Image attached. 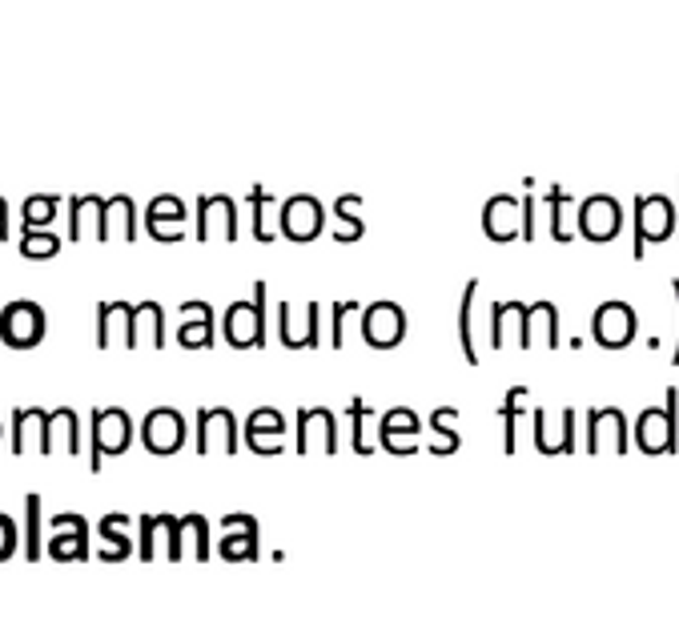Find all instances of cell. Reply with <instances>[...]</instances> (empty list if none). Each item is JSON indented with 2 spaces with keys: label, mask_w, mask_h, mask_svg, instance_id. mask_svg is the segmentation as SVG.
I'll use <instances>...</instances> for the list:
<instances>
[{
  "label": "cell",
  "mask_w": 679,
  "mask_h": 639,
  "mask_svg": "<svg viewBox=\"0 0 679 639\" xmlns=\"http://www.w3.org/2000/svg\"><path fill=\"white\" fill-rule=\"evenodd\" d=\"M679 391L671 386L667 391V402L664 407H648L643 414H639L636 422V443L639 450H648V455H671L679 443Z\"/></svg>",
  "instance_id": "cell-2"
},
{
  "label": "cell",
  "mask_w": 679,
  "mask_h": 639,
  "mask_svg": "<svg viewBox=\"0 0 679 639\" xmlns=\"http://www.w3.org/2000/svg\"><path fill=\"white\" fill-rule=\"evenodd\" d=\"M133 346H150V350H162L165 346L162 302H141V306H133Z\"/></svg>",
  "instance_id": "cell-24"
},
{
  "label": "cell",
  "mask_w": 679,
  "mask_h": 639,
  "mask_svg": "<svg viewBox=\"0 0 679 639\" xmlns=\"http://www.w3.org/2000/svg\"><path fill=\"white\" fill-rule=\"evenodd\" d=\"M407 338V310L398 302H370L362 306V342L374 350H390Z\"/></svg>",
  "instance_id": "cell-7"
},
{
  "label": "cell",
  "mask_w": 679,
  "mask_h": 639,
  "mask_svg": "<svg viewBox=\"0 0 679 639\" xmlns=\"http://www.w3.org/2000/svg\"><path fill=\"white\" fill-rule=\"evenodd\" d=\"M624 230V209L607 193H591L587 202H579V238L587 242H612L615 233Z\"/></svg>",
  "instance_id": "cell-11"
},
{
  "label": "cell",
  "mask_w": 679,
  "mask_h": 639,
  "mask_svg": "<svg viewBox=\"0 0 679 639\" xmlns=\"http://www.w3.org/2000/svg\"><path fill=\"white\" fill-rule=\"evenodd\" d=\"M56 250H61V238L53 230H25L21 233V254L28 261H49L56 258Z\"/></svg>",
  "instance_id": "cell-34"
},
{
  "label": "cell",
  "mask_w": 679,
  "mask_h": 639,
  "mask_svg": "<svg viewBox=\"0 0 679 639\" xmlns=\"http://www.w3.org/2000/svg\"><path fill=\"white\" fill-rule=\"evenodd\" d=\"M358 205H362L358 193H342L334 202V242H358L367 233V221L358 218Z\"/></svg>",
  "instance_id": "cell-28"
},
{
  "label": "cell",
  "mask_w": 679,
  "mask_h": 639,
  "mask_svg": "<svg viewBox=\"0 0 679 639\" xmlns=\"http://www.w3.org/2000/svg\"><path fill=\"white\" fill-rule=\"evenodd\" d=\"M177 342L185 350H209L214 346V306L209 302H181Z\"/></svg>",
  "instance_id": "cell-20"
},
{
  "label": "cell",
  "mask_w": 679,
  "mask_h": 639,
  "mask_svg": "<svg viewBox=\"0 0 679 639\" xmlns=\"http://www.w3.org/2000/svg\"><path fill=\"white\" fill-rule=\"evenodd\" d=\"M587 450L591 455H603V450H615L624 455L627 450V419L619 407H603L587 414Z\"/></svg>",
  "instance_id": "cell-15"
},
{
  "label": "cell",
  "mask_w": 679,
  "mask_h": 639,
  "mask_svg": "<svg viewBox=\"0 0 679 639\" xmlns=\"http://www.w3.org/2000/svg\"><path fill=\"white\" fill-rule=\"evenodd\" d=\"M133 443V422L121 407L93 410V455H89V471H101L105 455H125Z\"/></svg>",
  "instance_id": "cell-5"
},
{
  "label": "cell",
  "mask_w": 679,
  "mask_h": 639,
  "mask_svg": "<svg viewBox=\"0 0 679 639\" xmlns=\"http://www.w3.org/2000/svg\"><path fill=\"white\" fill-rule=\"evenodd\" d=\"M454 414H459L454 407H438V410H435V419H431V431H435V438H438V443H435L438 455H454V450L462 447L459 431L450 426V422H454Z\"/></svg>",
  "instance_id": "cell-36"
},
{
  "label": "cell",
  "mask_w": 679,
  "mask_h": 639,
  "mask_svg": "<svg viewBox=\"0 0 679 639\" xmlns=\"http://www.w3.org/2000/svg\"><path fill=\"white\" fill-rule=\"evenodd\" d=\"M636 322L639 318L627 302H603L595 310V318H591V338L599 346H607V350H624L636 338Z\"/></svg>",
  "instance_id": "cell-12"
},
{
  "label": "cell",
  "mask_w": 679,
  "mask_h": 639,
  "mask_svg": "<svg viewBox=\"0 0 679 639\" xmlns=\"http://www.w3.org/2000/svg\"><path fill=\"white\" fill-rule=\"evenodd\" d=\"M567 202H571L567 190H559V186H551V190H547V209H551V238H555V242H571V238H575V233L563 226V205H567Z\"/></svg>",
  "instance_id": "cell-38"
},
{
  "label": "cell",
  "mask_w": 679,
  "mask_h": 639,
  "mask_svg": "<svg viewBox=\"0 0 679 639\" xmlns=\"http://www.w3.org/2000/svg\"><path fill=\"white\" fill-rule=\"evenodd\" d=\"M117 334H121L125 350H137L133 346V306H129V302H97V350H110Z\"/></svg>",
  "instance_id": "cell-18"
},
{
  "label": "cell",
  "mask_w": 679,
  "mask_h": 639,
  "mask_svg": "<svg viewBox=\"0 0 679 639\" xmlns=\"http://www.w3.org/2000/svg\"><path fill=\"white\" fill-rule=\"evenodd\" d=\"M85 238L105 242V197L97 193L68 202V242H85Z\"/></svg>",
  "instance_id": "cell-19"
},
{
  "label": "cell",
  "mask_w": 679,
  "mask_h": 639,
  "mask_svg": "<svg viewBox=\"0 0 679 639\" xmlns=\"http://www.w3.org/2000/svg\"><path fill=\"white\" fill-rule=\"evenodd\" d=\"M346 314H362V306L358 302H334V310H330V327H334V350H342V342H346V334H342V322H346Z\"/></svg>",
  "instance_id": "cell-41"
},
{
  "label": "cell",
  "mask_w": 679,
  "mask_h": 639,
  "mask_svg": "<svg viewBox=\"0 0 679 639\" xmlns=\"http://www.w3.org/2000/svg\"><path fill=\"white\" fill-rule=\"evenodd\" d=\"M41 495H28L25 515H28V559H41Z\"/></svg>",
  "instance_id": "cell-40"
},
{
  "label": "cell",
  "mask_w": 679,
  "mask_h": 639,
  "mask_svg": "<svg viewBox=\"0 0 679 639\" xmlns=\"http://www.w3.org/2000/svg\"><path fill=\"white\" fill-rule=\"evenodd\" d=\"M125 523H129L125 515H110L105 523H101V535H105V559H121L125 551H129V539L121 535Z\"/></svg>",
  "instance_id": "cell-39"
},
{
  "label": "cell",
  "mask_w": 679,
  "mask_h": 639,
  "mask_svg": "<svg viewBox=\"0 0 679 639\" xmlns=\"http://www.w3.org/2000/svg\"><path fill=\"white\" fill-rule=\"evenodd\" d=\"M523 238L535 242V197L527 193V202H523Z\"/></svg>",
  "instance_id": "cell-44"
},
{
  "label": "cell",
  "mask_w": 679,
  "mask_h": 639,
  "mask_svg": "<svg viewBox=\"0 0 679 639\" xmlns=\"http://www.w3.org/2000/svg\"><path fill=\"white\" fill-rule=\"evenodd\" d=\"M44 330H49V318L37 302H9L4 310H0V342L4 346H13V350H28V346H37L44 338Z\"/></svg>",
  "instance_id": "cell-3"
},
{
  "label": "cell",
  "mask_w": 679,
  "mask_h": 639,
  "mask_svg": "<svg viewBox=\"0 0 679 639\" xmlns=\"http://www.w3.org/2000/svg\"><path fill=\"white\" fill-rule=\"evenodd\" d=\"M16 547V523L9 515H0V559H9Z\"/></svg>",
  "instance_id": "cell-43"
},
{
  "label": "cell",
  "mask_w": 679,
  "mask_h": 639,
  "mask_svg": "<svg viewBox=\"0 0 679 639\" xmlns=\"http://www.w3.org/2000/svg\"><path fill=\"white\" fill-rule=\"evenodd\" d=\"M523 318H527V302H495L490 306V350H503L511 327L518 330V342H523Z\"/></svg>",
  "instance_id": "cell-25"
},
{
  "label": "cell",
  "mask_w": 679,
  "mask_h": 639,
  "mask_svg": "<svg viewBox=\"0 0 679 639\" xmlns=\"http://www.w3.org/2000/svg\"><path fill=\"white\" fill-rule=\"evenodd\" d=\"M197 455H238V419L230 407L197 410Z\"/></svg>",
  "instance_id": "cell-10"
},
{
  "label": "cell",
  "mask_w": 679,
  "mask_h": 639,
  "mask_svg": "<svg viewBox=\"0 0 679 639\" xmlns=\"http://www.w3.org/2000/svg\"><path fill=\"white\" fill-rule=\"evenodd\" d=\"M197 242H238V205L226 193L197 197Z\"/></svg>",
  "instance_id": "cell-8"
},
{
  "label": "cell",
  "mask_w": 679,
  "mask_h": 639,
  "mask_svg": "<svg viewBox=\"0 0 679 639\" xmlns=\"http://www.w3.org/2000/svg\"><path fill=\"white\" fill-rule=\"evenodd\" d=\"M285 435V419L273 407H258L245 419V447L258 455H278Z\"/></svg>",
  "instance_id": "cell-21"
},
{
  "label": "cell",
  "mask_w": 679,
  "mask_h": 639,
  "mask_svg": "<svg viewBox=\"0 0 679 639\" xmlns=\"http://www.w3.org/2000/svg\"><path fill=\"white\" fill-rule=\"evenodd\" d=\"M535 327H543V342L551 346V350H559V310L555 302H535V306H527V318H523V350H530V334H535Z\"/></svg>",
  "instance_id": "cell-26"
},
{
  "label": "cell",
  "mask_w": 679,
  "mask_h": 639,
  "mask_svg": "<svg viewBox=\"0 0 679 639\" xmlns=\"http://www.w3.org/2000/svg\"><path fill=\"white\" fill-rule=\"evenodd\" d=\"M346 414H350V447L358 450V455H370V450H374L367 443V414H370V407L362 402V398H350Z\"/></svg>",
  "instance_id": "cell-37"
},
{
  "label": "cell",
  "mask_w": 679,
  "mask_h": 639,
  "mask_svg": "<svg viewBox=\"0 0 679 639\" xmlns=\"http://www.w3.org/2000/svg\"><path fill=\"white\" fill-rule=\"evenodd\" d=\"M141 447L150 455H177L185 447V419L174 407H153L141 419Z\"/></svg>",
  "instance_id": "cell-9"
},
{
  "label": "cell",
  "mask_w": 679,
  "mask_h": 639,
  "mask_svg": "<svg viewBox=\"0 0 679 639\" xmlns=\"http://www.w3.org/2000/svg\"><path fill=\"white\" fill-rule=\"evenodd\" d=\"M419 431V419H414V410L410 407H395L382 414V447L395 455L398 447V435H414Z\"/></svg>",
  "instance_id": "cell-32"
},
{
  "label": "cell",
  "mask_w": 679,
  "mask_h": 639,
  "mask_svg": "<svg viewBox=\"0 0 679 639\" xmlns=\"http://www.w3.org/2000/svg\"><path fill=\"white\" fill-rule=\"evenodd\" d=\"M56 209H61V197H56V193H33V197H25V205H21V221H25V230H49L56 221Z\"/></svg>",
  "instance_id": "cell-31"
},
{
  "label": "cell",
  "mask_w": 679,
  "mask_h": 639,
  "mask_svg": "<svg viewBox=\"0 0 679 639\" xmlns=\"http://www.w3.org/2000/svg\"><path fill=\"white\" fill-rule=\"evenodd\" d=\"M278 338L290 350H313L322 346V306L318 302H306V310H294L290 302L278 306Z\"/></svg>",
  "instance_id": "cell-6"
},
{
  "label": "cell",
  "mask_w": 679,
  "mask_h": 639,
  "mask_svg": "<svg viewBox=\"0 0 679 639\" xmlns=\"http://www.w3.org/2000/svg\"><path fill=\"white\" fill-rule=\"evenodd\" d=\"M523 398H527V386H515L507 391L503 398V450L515 455L518 450V414H523Z\"/></svg>",
  "instance_id": "cell-33"
},
{
  "label": "cell",
  "mask_w": 679,
  "mask_h": 639,
  "mask_svg": "<svg viewBox=\"0 0 679 639\" xmlns=\"http://www.w3.org/2000/svg\"><path fill=\"white\" fill-rule=\"evenodd\" d=\"M671 294H676V306H679V278H671ZM671 367H679V334H676V354H671Z\"/></svg>",
  "instance_id": "cell-45"
},
{
  "label": "cell",
  "mask_w": 679,
  "mask_h": 639,
  "mask_svg": "<svg viewBox=\"0 0 679 639\" xmlns=\"http://www.w3.org/2000/svg\"><path fill=\"white\" fill-rule=\"evenodd\" d=\"M221 555L226 559H249L254 555V535H226V539H221Z\"/></svg>",
  "instance_id": "cell-42"
},
{
  "label": "cell",
  "mask_w": 679,
  "mask_h": 639,
  "mask_svg": "<svg viewBox=\"0 0 679 639\" xmlns=\"http://www.w3.org/2000/svg\"><path fill=\"white\" fill-rule=\"evenodd\" d=\"M475 298H478V282L471 278L462 286V302H459V342H462V358L478 367V350H475Z\"/></svg>",
  "instance_id": "cell-29"
},
{
  "label": "cell",
  "mask_w": 679,
  "mask_h": 639,
  "mask_svg": "<svg viewBox=\"0 0 679 639\" xmlns=\"http://www.w3.org/2000/svg\"><path fill=\"white\" fill-rule=\"evenodd\" d=\"M245 202H249V209H254V238H258V242H273L278 233H273L270 214H266V209H270V205H273V193L266 190V186H254V190H249V197H245Z\"/></svg>",
  "instance_id": "cell-35"
},
{
  "label": "cell",
  "mask_w": 679,
  "mask_h": 639,
  "mask_svg": "<svg viewBox=\"0 0 679 639\" xmlns=\"http://www.w3.org/2000/svg\"><path fill=\"white\" fill-rule=\"evenodd\" d=\"M185 221H190L185 202L174 197V193H162V197H153V202L145 205V230H150L157 242H181V238H185Z\"/></svg>",
  "instance_id": "cell-16"
},
{
  "label": "cell",
  "mask_w": 679,
  "mask_h": 639,
  "mask_svg": "<svg viewBox=\"0 0 679 639\" xmlns=\"http://www.w3.org/2000/svg\"><path fill=\"white\" fill-rule=\"evenodd\" d=\"M44 422H49V410L44 407L13 410V450L16 455H25V450H41L44 455Z\"/></svg>",
  "instance_id": "cell-23"
},
{
  "label": "cell",
  "mask_w": 679,
  "mask_h": 639,
  "mask_svg": "<svg viewBox=\"0 0 679 639\" xmlns=\"http://www.w3.org/2000/svg\"><path fill=\"white\" fill-rule=\"evenodd\" d=\"M205 539H209V527H205L202 515L177 519V551H174V559H181V555L205 559Z\"/></svg>",
  "instance_id": "cell-30"
},
{
  "label": "cell",
  "mask_w": 679,
  "mask_h": 639,
  "mask_svg": "<svg viewBox=\"0 0 679 639\" xmlns=\"http://www.w3.org/2000/svg\"><path fill=\"white\" fill-rule=\"evenodd\" d=\"M338 450V419L326 407L298 414V455H334Z\"/></svg>",
  "instance_id": "cell-13"
},
{
  "label": "cell",
  "mask_w": 679,
  "mask_h": 639,
  "mask_svg": "<svg viewBox=\"0 0 679 639\" xmlns=\"http://www.w3.org/2000/svg\"><path fill=\"white\" fill-rule=\"evenodd\" d=\"M56 450H65L73 459L81 450V419H77L73 407L49 410V422H44V455H56Z\"/></svg>",
  "instance_id": "cell-22"
},
{
  "label": "cell",
  "mask_w": 679,
  "mask_h": 639,
  "mask_svg": "<svg viewBox=\"0 0 679 639\" xmlns=\"http://www.w3.org/2000/svg\"><path fill=\"white\" fill-rule=\"evenodd\" d=\"M671 233H676V209H671V202H667V197H659V193H655V197L639 193V197H636V245H631L636 254H631V258L639 261L648 245H652V242L655 245L667 242Z\"/></svg>",
  "instance_id": "cell-4"
},
{
  "label": "cell",
  "mask_w": 679,
  "mask_h": 639,
  "mask_svg": "<svg viewBox=\"0 0 679 639\" xmlns=\"http://www.w3.org/2000/svg\"><path fill=\"white\" fill-rule=\"evenodd\" d=\"M483 233L490 242H515L523 233V202L511 193H499L483 205Z\"/></svg>",
  "instance_id": "cell-17"
},
{
  "label": "cell",
  "mask_w": 679,
  "mask_h": 639,
  "mask_svg": "<svg viewBox=\"0 0 679 639\" xmlns=\"http://www.w3.org/2000/svg\"><path fill=\"white\" fill-rule=\"evenodd\" d=\"M278 221H282V233L290 242H313V238L322 233V226H326V214H322L318 197L298 193V197H290V202L282 205V218Z\"/></svg>",
  "instance_id": "cell-14"
},
{
  "label": "cell",
  "mask_w": 679,
  "mask_h": 639,
  "mask_svg": "<svg viewBox=\"0 0 679 639\" xmlns=\"http://www.w3.org/2000/svg\"><path fill=\"white\" fill-rule=\"evenodd\" d=\"M9 233V205H4V197H0V238Z\"/></svg>",
  "instance_id": "cell-46"
},
{
  "label": "cell",
  "mask_w": 679,
  "mask_h": 639,
  "mask_svg": "<svg viewBox=\"0 0 679 639\" xmlns=\"http://www.w3.org/2000/svg\"><path fill=\"white\" fill-rule=\"evenodd\" d=\"M221 334L233 350L266 346V282H254V302H233L221 318Z\"/></svg>",
  "instance_id": "cell-1"
},
{
  "label": "cell",
  "mask_w": 679,
  "mask_h": 639,
  "mask_svg": "<svg viewBox=\"0 0 679 639\" xmlns=\"http://www.w3.org/2000/svg\"><path fill=\"white\" fill-rule=\"evenodd\" d=\"M113 238H121V242H133L137 238L133 197H125V193H117V197L105 202V242H113Z\"/></svg>",
  "instance_id": "cell-27"
}]
</instances>
